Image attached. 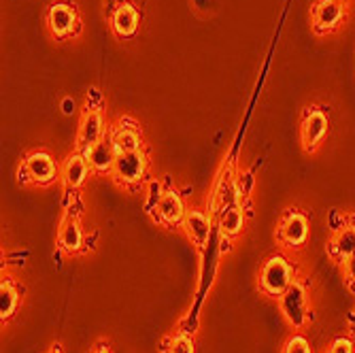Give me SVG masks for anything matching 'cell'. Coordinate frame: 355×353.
Instances as JSON below:
<instances>
[{"instance_id": "26", "label": "cell", "mask_w": 355, "mask_h": 353, "mask_svg": "<svg viewBox=\"0 0 355 353\" xmlns=\"http://www.w3.org/2000/svg\"><path fill=\"white\" fill-rule=\"evenodd\" d=\"M349 326H351V330L355 332V309H353L351 315H349Z\"/></svg>"}, {"instance_id": "12", "label": "cell", "mask_w": 355, "mask_h": 353, "mask_svg": "<svg viewBox=\"0 0 355 353\" xmlns=\"http://www.w3.org/2000/svg\"><path fill=\"white\" fill-rule=\"evenodd\" d=\"M345 17V5L340 0H319L313 11V24L319 32L334 30Z\"/></svg>"}, {"instance_id": "2", "label": "cell", "mask_w": 355, "mask_h": 353, "mask_svg": "<svg viewBox=\"0 0 355 353\" xmlns=\"http://www.w3.org/2000/svg\"><path fill=\"white\" fill-rule=\"evenodd\" d=\"M311 221L309 215L298 209H287L277 223V241L285 249H302L309 241Z\"/></svg>"}, {"instance_id": "16", "label": "cell", "mask_w": 355, "mask_h": 353, "mask_svg": "<svg viewBox=\"0 0 355 353\" xmlns=\"http://www.w3.org/2000/svg\"><path fill=\"white\" fill-rule=\"evenodd\" d=\"M58 245L67 253H77L83 245V230L81 223L75 217H67L62 221L60 232H58Z\"/></svg>"}, {"instance_id": "8", "label": "cell", "mask_w": 355, "mask_h": 353, "mask_svg": "<svg viewBox=\"0 0 355 353\" xmlns=\"http://www.w3.org/2000/svg\"><path fill=\"white\" fill-rule=\"evenodd\" d=\"M89 173H92V166L87 162L85 153L75 151V153H71L67 160H64V164L60 169V181L67 189H77L87 181Z\"/></svg>"}, {"instance_id": "4", "label": "cell", "mask_w": 355, "mask_h": 353, "mask_svg": "<svg viewBox=\"0 0 355 353\" xmlns=\"http://www.w3.org/2000/svg\"><path fill=\"white\" fill-rule=\"evenodd\" d=\"M147 164H149V160H147L145 149L128 151V153H117L111 177L121 187H135V185H139L145 179Z\"/></svg>"}, {"instance_id": "3", "label": "cell", "mask_w": 355, "mask_h": 353, "mask_svg": "<svg viewBox=\"0 0 355 353\" xmlns=\"http://www.w3.org/2000/svg\"><path fill=\"white\" fill-rule=\"evenodd\" d=\"M60 179L58 162L47 151H32L19 166V183L24 185H49Z\"/></svg>"}, {"instance_id": "18", "label": "cell", "mask_w": 355, "mask_h": 353, "mask_svg": "<svg viewBox=\"0 0 355 353\" xmlns=\"http://www.w3.org/2000/svg\"><path fill=\"white\" fill-rule=\"evenodd\" d=\"M245 211L241 205H228L219 217V228L223 236H236L245 230Z\"/></svg>"}, {"instance_id": "5", "label": "cell", "mask_w": 355, "mask_h": 353, "mask_svg": "<svg viewBox=\"0 0 355 353\" xmlns=\"http://www.w3.org/2000/svg\"><path fill=\"white\" fill-rule=\"evenodd\" d=\"M281 313L285 322L294 328H302L309 319V296L302 281H294L287 287V292L279 298Z\"/></svg>"}, {"instance_id": "7", "label": "cell", "mask_w": 355, "mask_h": 353, "mask_svg": "<svg viewBox=\"0 0 355 353\" xmlns=\"http://www.w3.org/2000/svg\"><path fill=\"white\" fill-rule=\"evenodd\" d=\"M328 128H330V119L328 115L321 111V109H311L306 111L302 126H300V141L306 153L317 151V147L321 145V141L326 139L328 135Z\"/></svg>"}, {"instance_id": "21", "label": "cell", "mask_w": 355, "mask_h": 353, "mask_svg": "<svg viewBox=\"0 0 355 353\" xmlns=\"http://www.w3.org/2000/svg\"><path fill=\"white\" fill-rule=\"evenodd\" d=\"M281 353H313V349H311V343H309L306 336L294 334V336L287 338V343L283 345Z\"/></svg>"}, {"instance_id": "6", "label": "cell", "mask_w": 355, "mask_h": 353, "mask_svg": "<svg viewBox=\"0 0 355 353\" xmlns=\"http://www.w3.org/2000/svg\"><path fill=\"white\" fill-rule=\"evenodd\" d=\"M149 213L153 215V219L157 223H162L166 228H175L183 223L187 209H185V203L177 189H166V191H162L159 200L149 209Z\"/></svg>"}, {"instance_id": "20", "label": "cell", "mask_w": 355, "mask_h": 353, "mask_svg": "<svg viewBox=\"0 0 355 353\" xmlns=\"http://www.w3.org/2000/svg\"><path fill=\"white\" fill-rule=\"evenodd\" d=\"M193 341L185 334H175V336H168L164 347H162V353H193Z\"/></svg>"}, {"instance_id": "15", "label": "cell", "mask_w": 355, "mask_h": 353, "mask_svg": "<svg viewBox=\"0 0 355 353\" xmlns=\"http://www.w3.org/2000/svg\"><path fill=\"white\" fill-rule=\"evenodd\" d=\"M111 26L115 30V35L121 39L132 37L139 28V13L132 5H119L115 13L111 15Z\"/></svg>"}, {"instance_id": "10", "label": "cell", "mask_w": 355, "mask_h": 353, "mask_svg": "<svg viewBox=\"0 0 355 353\" xmlns=\"http://www.w3.org/2000/svg\"><path fill=\"white\" fill-rule=\"evenodd\" d=\"M105 139V121L103 115L92 109L83 115L79 126V137H77V151H87L92 145Z\"/></svg>"}, {"instance_id": "27", "label": "cell", "mask_w": 355, "mask_h": 353, "mask_svg": "<svg viewBox=\"0 0 355 353\" xmlns=\"http://www.w3.org/2000/svg\"><path fill=\"white\" fill-rule=\"evenodd\" d=\"M49 353H60V349H51Z\"/></svg>"}, {"instance_id": "9", "label": "cell", "mask_w": 355, "mask_h": 353, "mask_svg": "<svg viewBox=\"0 0 355 353\" xmlns=\"http://www.w3.org/2000/svg\"><path fill=\"white\" fill-rule=\"evenodd\" d=\"M181 228H183L185 236L191 241V245H196L198 249H202L209 243L211 219H209V215L205 211H200V209H187Z\"/></svg>"}, {"instance_id": "11", "label": "cell", "mask_w": 355, "mask_h": 353, "mask_svg": "<svg viewBox=\"0 0 355 353\" xmlns=\"http://www.w3.org/2000/svg\"><path fill=\"white\" fill-rule=\"evenodd\" d=\"M47 24H49V30L53 37L64 39L77 28V11L71 5L55 3V5H51V9L47 13Z\"/></svg>"}, {"instance_id": "24", "label": "cell", "mask_w": 355, "mask_h": 353, "mask_svg": "<svg viewBox=\"0 0 355 353\" xmlns=\"http://www.w3.org/2000/svg\"><path fill=\"white\" fill-rule=\"evenodd\" d=\"M62 111H64V115H73V113H75V103H73L71 98H64Z\"/></svg>"}, {"instance_id": "22", "label": "cell", "mask_w": 355, "mask_h": 353, "mask_svg": "<svg viewBox=\"0 0 355 353\" xmlns=\"http://www.w3.org/2000/svg\"><path fill=\"white\" fill-rule=\"evenodd\" d=\"M328 353H355V343L349 336H338L332 341Z\"/></svg>"}, {"instance_id": "25", "label": "cell", "mask_w": 355, "mask_h": 353, "mask_svg": "<svg viewBox=\"0 0 355 353\" xmlns=\"http://www.w3.org/2000/svg\"><path fill=\"white\" fill-rule=\"evenodd\" d=\"M92 353H111V349H109V347H105V345H101V347H96Z\"/></svg>"}, {"instance_id": "17", "label": "cell", "mask_w": 355, "mask_h": 353, "mask_svg": "<svg viewBox=\"0 0 355 353\" xmlns=\"http://www.w3.org/2000/svg\"><path fill=\"white\" fill-rule=\"evenodd\" d=\"M109 141L113 143L117 153H128V151H137L143 149V139L141 132L132 126H119L113 130V135L109 137Z\"/></svg>"}, {"instance_id": "14", "label": "cell", "mask_w": 355, "mask_h": 353, "mask_svg": "<svg viewBox=\"0 0 355 353\" xmlns=\"http://www.w3.org/2000/svg\"><path fill=\"white\" fill-rule=\"evenodd\" d=\"M353 251H355V223H347V226L338 228L332 234L328 243V255L336 264H343Z\"/></svg>"}, {"instance_id": "13", "label": "cell", "mask_w": 355, "mask_h": 353, "mask_svg": "<svg viewBox=\"0 0 355 353\" xmlns=\"http://www.w3.org/2000/svg\"><path fill=\"white\" fill-rule=\"evenodd\" d=\"M87 162L92 166L94 173H107L111 175L113 173V166H115V157H117V151L113 147V143L105 137L103 141H98L96 145H92L87 151H83Z\"/></svg>"}, {"instance_id": "19", "label": "cell", "mask_w": 355, "mask_h": 353, "mask_svg": "<svg viewBox=\"0 0 355 353\" xmlns=\"http://www.w3.org/2000/svg\"><path fill=\"white\" fill-rule=\"evenodd\" d=\"M19 290L15 287L13 281H3V285H0V315H3V319H9L15 315L17 307H19Z\"/></svg>"}, {"instance_id": "23", "label": "cell", "mask_w": 355, "mask_h": 353, "mask_svg": "<svg viewBox=\"0 0 355 353\" xmlns=\"http://www.w3.org/2000/svg\"><path fill=\"white\" fill-rule=\"evenodd\" d=\"M343 277L351 287H355V251L343 262Z\"/></svg>"}, {"instance_id": "1", "label": "cell", "mask_w": 355, "mask_h": 353, "mask_svg": "<svg viewBox=\"0 0 355 353\" xmlns=\"http://www.w3.org/2000/svg\"><path fill=\"white\" fill-rule=\"evenodd\" d=\"M296 281V270L283 255H270L260 270V290L270 298H281L287 287Z\"/></svg>"}]
</instances>
